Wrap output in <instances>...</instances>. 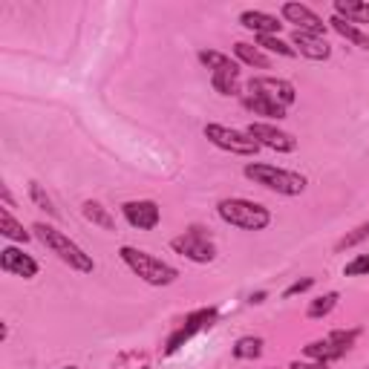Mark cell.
Returning a JSON list of instances; mask_svg holds the SVG:
<instances>
[{
	"label": "cell",
	"mask_w": 369,
	"mask_h": 369,
	"mask_svg": "<svg viewBox=\"0 0 369 369\" xmlns=\"http://www.w3.org/2000/svg\"><path fill=\"white\" fill-rule=\"evenodd\" d=\"M245 107L257 116H268V118H286V107L274 104V102H265V98L257 95H245Z\"/></svg>",
	"instance_id": "cell-19"
},
{
	"label": "cell",
	"mask_w": 369,
	"mask_h": 369,
	"mask_svg": "<svg viewBox=\"0 0 369 369\" xmlns=\"http://www.w3.org/2000/svg\"><path fill=\"white\" fill-rule=\"evenodd\" d=\"M332 23V27H335V32L337 35H343V38H347V41H352V43H358V46H363V49H369V35H363L358 27H355V23H349V20H343V18H332L329 20Z\"/></svg>",
	"instance_id": "cell-18"
},
{
	"label": "cell",
	"mask_w": 369,
	"mask_h": 369,
	"mask_svg": "<svg viewBox=\"0 0 369 369\" xmlns=\"http://www.w3.org/2000/svg\"><path fill=\"white\" fill-rule=\"evenodd\" d=\"M0 265H4V272L18 274L23 280H29V277L38 274V263L29 254L18 251V249H4V251H0Z\"/></svg>",
	"instance_id": "cell-12"
},
{
	"label": "cell",
	"mask_w": 369,
	"mask_h": 369,
	"mask_svg": "<svg viewBox=\"0 0 369 369\" xmlns=\"http://www.w3.org/2000/svg\"><path fill=\"white\" fill-rule=\"evenodd\" d=\"M205 136L216 147L231 151V153H239V156H254L257 147H260L249 133H239V130H231V127H223V125H205Z\"/></svg>",
	"instance_id": "cell-5"
},
{
	"label": "cell",
	"mask_w": 369,
	"mask_h": 369,
	"mask_svg": "<svg viewBox=\"0 0 369 369\" xmlns=\"http://www.w3.org/2000/svg\"><path fill=\"white\" fill-rule=\"evenodd\" d=\"M337 306V294L335 291H329V294H323V298H317V300H312L309 303V317H326L332 309Z\"/></svg>",
	"instance_id": "cell-24"
},
{
	"label": "cell",
	"mask_w": 369,
	"mask_h": 369,
	"mask_svg": "<svg viewBox=\"0 0 369 369\" xmlns=\"http://www.w3.org/2000/svg\"><path fill=\"white\" fill-rule=\"evenodd\" d=\"M234 53H237V58L242 61V64H249V67H257V69H268L272 67V58L268 55H263L257 46H251V43H234Z\"/></svg>",
	"instance_id": "cell-17"
},
{
	"label": "cell",
	"mask_w": 369,
	"mask_h": 369,
	"mask_svg": "<svg viewBox=\"0 0 369 369\" xmlns=\"http://www.w3.org/2000/svg\"><path fill=\"white\" fill-rule=\"evenodd\" d=\"M257 43H260V46H265L268 53H277V55H283V58L298 55V53H294V46L283 43V41H280V38H274V35H257Z\"/></svg>",
	"instance_id": "cell-25"
},
{
	"label": "cell",
	"mask_w": 369,
	"mask_h": 369,
	"mask_svg": "<svg viewBox=\"0 0 369 369\" xmlns=\"http://www.w3.org/2000/svg\"><path fill=\"white\" fill-rule=\"evenodd\" d=\"M337 18L349 23H369V4H358V0H337L335 4Z\"/></svg>",
	"instance_id": "cell-16"
},
{
	"label": "cell",
	"mask_w": 369,
	"mask_h": 369,
	"mask_svg": "<svg viewBox=\"0 0 369 369\" xmlns=\"http://www.w3.org/2000/svg\"><path fill=\"white\" fill-rule=\"evenodd\" d=\"M214 87L223 95H237L239 92V69H225V72H214Z\"/></svg>",
	"instance_id": "cell-21"
},
{
	"label": "cell",
	"mask_w": 369,
	"mask_h": 369,
	"mask_svg": "<svg viewBox=\"0 0 369 369\" xmlns=\"http://www.w3.org/2000/svg\"><path fill=\"white\" fill-rule=\"evenodd\" d=\"M0 234L9 237V239H15V242H27L29 239V231H23V225L15 223V216L9 214V208L0 211Z\"/></svg>",
	"instance_id": "cell-20"
},
{
	"label": "cell",
	"mask_w": 369,
	"mask_h": 369,
	"mask_svg": "<svg viewBox=\"0 0 369 369\" xmlns=\"http://www.w3.org/2000/svg\"><path fill=\"white\" fill-rule=\"evenodd\" d=\"M200 61L211 69V72H225V69H239L228 55H223V53H214V49H202L200 53Z\"/></svg>",
	"instance_id": "cell-23"
},
{
	"label": "cell",
	"mask_w": 369,
	"mask_h": 369,
	"mask_svg": "<svg viewBox=\"0 0 369 369\" xmlns=\"http://www.w3.org/2000/svg\"><path fill=\"white\" fill-rule=\"evenodd\" d=\"M283 18H286L288 23H298V32H309V35H314V38H323V32H326L323 18H317L309 6L286 4V6H283Z\"/></svg>",
	"instance_id": "cell-10"
},
{
	"label": "cell",
	"mask_w": 369,
	"mask_h": 369,
	"mask_svg": "<svg viewBox=\"0 0 369 369\" xmlns=\"http://www.w3.org/2000/svg\"><path fill=\"white\" fill-rule=\"evenodd\" d=\"M216 211L225 223H231L242 231H263L268 223H272L268 208H263L257 202H249V200H223Z\"/></svg>",
	"instance_id": "cell-4"
},
{
	"label": "cell",
	"mask_w": 369,
	"mask_h": 369,
	"mask_svg": "<svg viewBox=\"0 0 369 369\" xmlns=\"http://www.w3.org/2000/svg\"><path fill=\"white\" fill-rule=\"evenodd\" d=\"M125 216H127V223H130L133 228H139V231H151V228H156V225H159V219H162L159 205L151 202V200L127 202V205H125Z\"/></svg>",
	"instance_id": "cell-11"
},
{
	"label": "cell",
	"mask_w": 369,
	"mask_h": 369,
	"mask_svg": "<svg viewBox=\"0 0 369 369\" xmlns=\"http://www.w3.org/2000/svg\"><path fill=\"white\" fill-rule=\"evenodd\" d=\"M245 133H249L257 144L272 147V151H277V153H291L294 147H298V139H294L291 133L277 130L274 125H263V121H251L249 130H245Z\"/></svg>",
	"instance_id": "cell-9"
},
{
	"label": "cell",
	"mask_w": 369,
	"mask_h": 369,
	"mask_svg": "<svg viewBox=\"0 0 369 369\" xmlns=\"http://www.w3.org/2000/svg\"><path fill=\"white\" fill-rule=\"evenodd\" d=\"M84 216L90 219V223L92 225H102L104 231H113L116 228V219L107 214V208H102V205H98V202H84Z\"/></svg>",
	"instance_id": "cell-22"
},
{
	"label": "cell",
	"mask_w": 369,
	"mask_h": 369,
	"mask_svg": "<svg viewBox=\"0 0 369 369\" xmlns=\"http://www.w3.org/2000/svg\"><path fill=\"white\" fill-rule=\"evenodd\" d=\"M343 274L347 277H358V274H369V254H361V257H355L347 268H343Z\"/></svg>",
	"instance_id": "cell-29"
},
{
	"label": "cell",
	"mask_w": 369,
	"mask_h": 369,
	"mask_svg": "<svg viewBox=\"0 0 369 369\" xmlns=\"http://www.w3.org/2000/svg\"><path fill=\"white\" fill-rule=\"evenodd\" d=\"M245 176L283 196H298L306 190V179L300 174H291V170H283L274 165H245Z\"/></svg>",
	"instance_id": "cell-3"
},
{
	"label": "cell",
	"mask_w": 369,
	"mask_h": 369,
	"mask_svg": "<svg viewBox=\"0 0 369 369\" xmlns=\"http://www.w3.org/2000/svg\"><path fill=\"white\" fill-rule=\"evenodd\" d=\"M121 260H125L133 272L144 283H151V286H170L179 277L174 265L156 260L153 254H147V251H139V249H133V245H125V249H121Z\"/></svg>",
	"instance_id": "cell-2"
},
{
	"label": "cell",
	"mask_w": 369,
	"mask_h": 369,
	"mask_svg": "<svg viewBox=\"0 0 369 369\" xmlns=\"http://www.w3.org/2000/svg\"><path fill=\"white\" fill-rule=\"evenodd\" d=\"M314 286V280L312 277H306V280H298V283H291L288 288H286V298H294V294H300V291H306V288H312Z\"/></svg>",
	"instance_id": "cell-30"
},
{
	"label": "cell",
	"mask_w": 369,
	"mask_h": 369,
	"mask_svg": "<svg viewBox=\"0 0 369 369\" xmlns=\"http://www.w3.org/2000/svg\"><path fill=\"white\" fill-rule=\"evenodd\" d=\"M239 23L245 29H251L257 35H274L280 29V23L274 15H265V12H242L239 15Z\"/></svg>",
	"instance_id": "cell-15"
},
{
	"label": "cell",
	"mask_w": 369,
	"mask_h": 369,
	"mask_svg": "<svg viewBox=\"0 0 369 369\" xmlns=\"http://www.w3.org/2000/svg\"><path fill=\"white\" fill-rule=\"evenodd\" d=\"M291 43H294V53H300V55H306V58H312V61H326V58L332 55L329 43H326L323 38L309 35V32H298V29H294Z\"/></svg>",
	"instance_id": "cell-13"
},
{
	"label": "cell",
	"mask_w": 369,
	"mask_h": 369,
	"mask_svg": "<svg viewBox=\"0 0 369 369\" xmlns=\"http://www.w3.org/2000/svg\"><path fill=\"white\" fill-rule=\"evenodd\" d=\"M369 237V223H363V225H358L352 234H347L340 242H337V251H343V249H352V245H358V242H363Z\"/></svg>",
	"instance_id": "cell-28"
},
{
	"label": "cell",
	"mask_w": 369,
	"mask_h": 369,
	"mask_svg": "<svg viewBox=\"0 0 369 369\" xmlns=\"http://www.w3.org/2000/svg\"><path fill=\"white\" fill-rule=\"evenodd\" d=\"M35 237L46 245L53 254H58L69 268H76V272H81V274H90L92 268H95V263H92V257L90 254H84V249L81 245H76L67 234H61L58 228H53V225H43V223H38L35 228Z\"/></svg>",
	"instance_id": "cell-1"
},
{
	"label": "cell",
	"mask_w": 369,
	"mask_h": 369,
	"mask_svg": "<svg viewBox=\"0 0 369 369\" xmlns=\"http://www.w3.org/2000/svg\"><path fill=\"white\" fill-rule=\"evenodd\" d=\"M64 369H78V366H64Z\"/></svg>",
	"instance_id": "cell-32"
},
{
	"label": "cell",
	"mask_w": 369,
	"mask_h": 369,
	"mask_svg": "<svg viewBox=\"0 0 369 369\" xmlns=\"http://www.w3.org/2000/svg\"><path fill=\"white\" fill-rule=\"evenodd\" d=\"M355 335H358V332H332V335L323 337V340L309 343V347H306V355L314 358V361H321V363H329V361L340 358L343 352L352 347Z\"/></svg>",
	"instance_id": "cell-8"
},
{
	"label": "cell",
	"mask_w": 369,
	"mask_h": 369,
	"mask_svg": "<svg viewBox=\"0 0 369 369\" xmlns=\"http://www.w3.org/2000/svg\"><path fill=\"white\" fill-rule=\"evenodd\" d=\"M249 95H257V98L274 102L280 107H288V104H294V98H298V90H294V84H288L283 78H251L249 81Z\"/></svg>",
	"instance_id": "cell-6"
},
{
	"label": "cell",
	"mask_w": 369,
	"mask_h": 369,
	"mask_svg": "<svg viewBox=\"0 0 369 369\" xmlns=\"http://www.w3.org/2000/svg\"><path fill=\"white\" fill-rule=\"evenodd\" d=\"M29 196H32V202L41 208V211H46V214H53V216H58V208L53 205V200H49V196L43 193V188L38 185V182H32L29 185Z\"/></svg>",
	"instance_id": "cell-27"
},
{
	"label": "cell",
	"mask_w": 369,
	"mask_h": 369,
	"mask_svg": "<svg viewBox=\"0 0 369 369\" xmlns=\"http://www.w3.org/2000/svg\"><path fill=\"white\" fill-rule=\"evenodd\" d=\"M288 369H326V363H321V361H314V363H300V361H298V363H291Z\"/></svg>",
	"instance_id": "cell-31"
},
{
	"label": "cell",
	"mask_w": 369,
	"mask_h": 369,
	"mask_svg": "<svg viewBox=\"0 0 369 369\" xmlns=\"http://www.w3.org/2000/svg\"><path fill=\"white\" fill-rule=\"evenodd\" d=\"M211 321H214V312H196V314H190V317H188V323H185L174 337L167 340V355H174V352L182 347V340H188L190 335H196L202 326H211Z\"/></svg>",
	"instance_id": "cell-14"
},
{
	"label": "cell",
	"mask_w": 369,
	"mask_h": 369,
	"mask_svg": "<svg viewBox=\"0 0 369 369\" xmlns=\"http://www.w3.org/2000/svg\"><path fill=\"white\" fill-rule=\"evenodd\" d=\"M260 352H263V340L260 337H239L237 347H234L237 358H257Z\"/></svg>",
	"instance_id": "cell-26"
},
{
	"label": "cell",
	"mask_w": 369,
	"mask_h": 369,
	"mask_svg": "<svg viewBox=\"0 0 369 369\" xmlns=\"http://www.w3.org/2000/svg\"><path fill=\"white\" fill-rule=\"evenodd\" d=\"M170 249H174L176 254L193 260V263H211L216 257V249H214V242L200 234V231H188L182 237H176L174 242H170Z\"/></svg>",
	"instance_id": "cell-7"
}]
</instances>
